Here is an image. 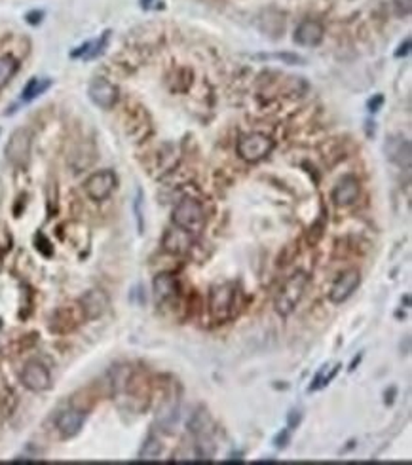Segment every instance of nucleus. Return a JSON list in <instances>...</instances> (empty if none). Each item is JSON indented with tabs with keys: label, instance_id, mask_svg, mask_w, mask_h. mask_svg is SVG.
Returning <instances> with one entry per match:
<instances>
[{
	"label": "nucleus",
	"instance_id": "nucleus-1",
	"mask_svg": "<svg viewBox=\"0 0 412 465\" xmlns=\"http://www.w3.org/2000/svg\"><path fill=\"white\" fill-rule=\"evenodd\" d=\"M242 304V293L234 283H223L213 287L209 293V316L216 323H226L234 319Z\"/></svg>",
	"mask_w": 412,
	"mask_h": 465
},
{
	"label": "nucleus",
	"instance_id": "nucleus-2",
	"mask_svg": "<svg viewBox=\"0 0 412 465\" xmlns=\"http://www.w3.org/2000/svg\"><path fill=\"white\" fill-rule=\"evenodd\" d=\"M308 283H310V277L306 272H295L293 276L285 279V283L281 285V289L274 300V306H276V311L279 316L287 317L297 310V306L304 297Z\"/></svg>",
	"mask_w": 412,
	"mask_h": 465
},
{
	"label": "nucleus",
	"instance_id": "nucleus-3",
	"mask_svg": "<svg viewBox=\"0 0 412 465\" xmlns=\"http://www.w3.org/2000/svg\"><path fill=\"white\" fill-rule=\"evenodd\" d=\"M171 221L177 228L186 230L190 234L200 232L205 224V209H203L202 202L196 198H190V195L179 200V203L173 207Z\"/></svg>",
	"mask_w": 412,
	"mask_h": 465
},
{
	"label": "nucleus",
	"instance_id": "nucleus-4",
	"mask_svg": "<svg viewBox=\"0 0 412 465\" xmlns=\"http://www.w3.org/2000/svg\"><path fill=\"white\" fill-rule=\"evenodd\" d=\"M276 149V141L266 133H245L237 139L236 152L237 156L247 163L263 162L264 158L272 154V150Z\"/></svg>",
	"mask_w": 412,
	"mask_h": 465
},
{
	"label": "nucleus",
	"instance_id": "nucleus-5",
	"mask_svg": "<svg viewBox=\"0 0 412 465\" xmlns=\"http://www.w3.org/2000/svg\"><path fill=\"white\" fill-rule=\"evenodd\" d=\"M116 184H118V179H116L115 171L112 169H101V171H95L94 175H89L86 179L84 192L88 194L89 200L103 202L115 192Z\"/></svg>",
	"mask_w": 412,
	"mask_h": 465
},
{
	"label": "nucleus",
	"instance_id": "nucleus-6",
	"mask_svg": "<svg viewBox=\"0 0 412 465\" xmlns=\"http://www.w3.org/2000/svg\"><path fill=\"white\" fill-rule=\"evenodd\" d=\"M31 145H33V135L31 131L25 128L15 129L14 133L10 135L6 142V160L12 165H25L31 156Z\"/></svg>",
	"mask_w": 412,
	"mask_h": 465
},
{
	"label": "nucleus",
	"instance_id": "nucleus-7",
	"mask_svg": "<svg viewBox=\"0 0 412 465\" xmlns=\"http://www.w3.org/2000/svg\"><path fill=\"white\" fill-rule=\"evenodd\" d=\"M20 380L23 388H27L33 393H42L52 388V374L46 364H42L41 361H29L21 371Z\"/></svg>",
	"mask_w": 412,
	"mask_h": 465
},
{
	"label": "nucleus",
	"instance_id": "nucleus-8",
	"mask_svg": "<svg viewBox=\"0 0 412 465\" xmlns=\"http://www.w3.org/2000/svg\"><path fill=\"white\" fill-rule=\"evenodd\" d=\"M88 95L89 99L94 101V105H97L99 108H112L118 103V88L115 84L107 78H101L97 76L94 80L89 82L88 86Z\"/></svg>",
	"mask_w": 412,
	"mask_h": 465
},
{
	"label": "nucleus",
	"instance_id": "nucleus-9",
	"mask_svg": "<svg viewBox=\"0 0 412 465\" xmlns=\"http://www.w3.org/2000/svg\"><path fill=\"white\" fill-rule=\"evenodd\" d=\"M84 319H86V317L82 313L80 304H76V306H63V308H59V310L54 313V317H52L50 330L55 332V334H67L71 330H75Z\"/></svg>",
	"mask_w": 412,
	"mask_h": 465
},
{
	"label": "nucleus",
	"instance_id": "nucleus-10",
	"mask_svg": "<svg viewBox=\"0 0 412 465\" xmlns=\"http://www.w3.org/2000/svg\"><path fill=\"white\" fill-rule=\"evenodd\" d=\"M361 285V274L359 270H346L337 277V281L332 283L329 290V300L332 304H342L358 290Z\"/></svg>",
	"mask_w": 412,
	"mask_h": 465
},
{
	"label": "nucleus",
	"instance_id": "nucleus-11",
	"mask_svg": "<svg viewBox=\"0 0 412 465\" xmlns=\"http://www.w3.org/2000/svg\"><path fill=\"white\" fill-rule=\"evenodd\" d=\"M156 422L160 425V429H163L165 433H171L175 429L177 422H179V395L175 393V390H169L165 397L162 399V403L158 405Z\"/></svg>",
	"mask_w": 412,
	"mask_h": 465
},
{
	"label": "nucleus",
	"instance_id": "nucleus-12",
	"mask_svg": "<svg viewBox=\"0 0 412 465\" xmlns=\"http://www.w3.org/2000/svg\"><path fill=\"white\" fill-rule=\"evenodd\" d=\"M385 149V156H388V160L393 162L399 168H411L412 162V147L411 141L403 135H392L388 137V141L384 145Z\"/></svg>",
	"mask_w": 412,
	"mask_h": 465
},
{
	"label": "nucleus",
	"instance_id": "nucleus-13",
	"mask_svg": "<svg viewBox=\"0 0 412 465\" xmlns=\"http://www.w3.org/2000/svg\"><path fill=\"white\" fill-rule=\"evenodd\" d=\"M86 422V412L78 408H65L55 418V429L63 438H73L82 431Z\"/></svg>",
	"mask_w": 412,
	"mask_h": 465
},
{
	"label": "nucleus",
	"instance_id": "nucleus-14",
	"mask_svg": "<svg viewBox=\"0 0 412 465\" xmlns=\"http://www.w3.org/2000/svg\"><path fill=\"white\" fill-rule=\"evenodd\" d=\"M325 36L323 25L316 20H304L295 31V42L304 47H316Z\"/></svg>",
	"mask_w": 412,
	"mask_h": 465
},
{
	"label": "nucleus",
	"instance_id": "nucleus-15",
	"mask_svg": "<svg viewBox=\"0 0 412 465\" xmlns=\"http://www.w3.org/2000/svg\"><path fill=\"white\" fill-rule=\"evenodd\" d=\"M80 310L84 313L86 319H97V317H101L108 308V297L99 289H91L88 290L84 297L80 298Z\"/></svg>",
	"mask_w": 412,
	"mask_h": 465
},
{
	"label": "nucleus",
	"instance_id": "nucleus-16",
	"mask_svg": "<svg viewBox=\"0 0 412 465\" xmlns=\"http://www.w3.org/2000/svg\"><path fill=\"white\" fill-rule=\"evenodd\" d=\"M359 192H361V186H359L358 179L344 177L332 190V202L337 203L338 207H350L358 202Z\"/></svg>",
	"mask_w": 412,
	"mask_h": 465
},
{
	"label": "nucleus",
	"instance_id": "nucleus-17",
	"mask_svg": "<svg viewBox=\"0 0 412 465\" xmlns=\"http://www.w3.org/2000/svg\"><path fill=\"white\" fill-rule=\"evenodd\" d=\"M192 245V234L186 230L181 228H171L165 230V234L162 237V247L163 251H168L171 255H184Z\"/></svg>",
	"mask_w": 412,
	"mask_h": 465
},
{
	"label": "nucleus",
	"instance_id": "nucleus-18",
	"mask_svg": "<svg viewBox=\"0 0 412 465\" xmlns=\"http://www.w3.org/2000/svg\"><path fill=\"white\" fill-rule=\"evenodd\" d=\"M152 290H154V298L158 304L169 302L179 295V283L173 274H158L152 281Z\"/></svg>",
	"mask_w": 412,
	"mask_h": 465
},
{
	"label": "nucleus",
	"instance_id": "nucleus-19",
	"mask_svg": "<svg viewBox=\"0 0 412 465\" xmlns=\"http://www.w3.org/2000/svg\"><path fill=\"white\" fill-rule=\"evenodd\" d=\"M108 40H110V31H105L99 38L84 42L82 46H78V50H73V52H71V57H73V59L78 57V59H84V61L95 59V57H99V55L105 52V47H107Z\"/></svg>",
	"mask_w": 412,
	"mask_h": 465
},
{
	"label": "nucleus",
	"instance_id": "nucleus-20",
	"mask_svg": "<svg viewBox=\"0 0 412 465\" xmlns=\"http://www.w3.org/2000/svg\"><path fill=\"white\" fill-rule=\"evenodd\" d=\"M52 88V78H46V76H36V78H31L27 82V86L21 91V101L23 103H31L34 99H38L42 94H46L47 89Z\"/></svg>",
	"mask_w": 412,
	"mask_h": 465
},
{
	"label": "nucleus",
	"instance_id": "nucleus-21",
	"mask_svg": "<svg viewBox=\"0 0 412 465\" xmlns=\"http://www.w3.org/2000/svg\"><path fill=\"white\" fill-rule=\"evenodd\" d=\"M340 369H342V364L340 363L325 364V367H321V371H319L318 374H316V378L311 380L310 391H319V390H323V388H327V385L331 384L332 380L337 378V374L340 372Z\"/></svg>",
	"mask_w": 412,
	"mask_h": 465
},
{
	"label": "nucleus",
	"instance_id": "nucleus-22",
	"mask_svg": "<svg viewBox=\"0 0 412 465\" xmlns=\"http://www.w3.org/2000/svg\"><path fill=\"white\" fill-rule=\"evenodd\" d=\"M17 71H20L17 59L12 55H2L0 57V88H4L8 82L14 78Z\"/></svg>",
	"mask_w": 412,
	"mask_h": 465
},
{
	"label": "nucleus",
	"instance_id": "nucleus-23",
	"mask_svg": "<svg viewBox=\"0 0 412 465\" xmlns=\"http://www.w3.org/2000/svg\"><path fill=\"white\" fill-rule=\"evenodd\" d=\"M163 446L160 443V438L149 437L145 441V445L139 450V459H145V462H154V459H160L162 456Z\"/></svg>",
	"mask_w": 412,
	"mask_h": 465
},
{
	"label": "nucleus",
	"instance_id": "nucleus-24",
	"mask_svg": "<svg viewBox=\"0 0 412 465\" xmlns=\"http://www.w3.org/2000/svg\"><path fill=\"white\" fill-rule=\"evenodd\" d=\"M264 59L268 57H274V59L284 61V63H289V65H304V59L297 54H274V55H260Z\"/></svg>",
	"mask_w": 412,
	"mask_h": 465
},
{
	"label": "nucleus",
	"instance_id": "nucleus-25",
	"mask_svg": "<svg viewBox=\"0 0 412 465\" xmlns=\"http://www.w3.org/2000/svg\"><path fill=\"white\" fill-rule=\"evenodd\" d=\"M393 10L399 17H409L412 12V0H393Z\"/></svg>",
	"mask_w": 412,
	"mask_h": 465
},
{
	"label": "nucleus",
	"instance_id": "nucleus-26",
	"mask_svg": "<svg viewBox=\"0 0 412 465\" xmlns=\"http://www.w3.org/2000/svg\"><path fill=\"white\" fill-rule=\"evenodd\" d=\"M141 202H142V192H141V190H137V198H135V213H137V228H139V234H142V228H145V223H142Z\"/></svg>",
	"mask_w": 412,
	"mask_h": 465
},
{
	"label": "nucleus",
	"instance_id": "nucleus-27",
	"mask_svg": "<svg viewBox=\"0 0 412 465\" xmlns=\"http://www.w3.org/2000/svg\"><path fill=\"white\" fill-rule=\"evenodd\" d=\"M382 105H384V95H374L371 101H369L367 107H369V112L374 115V112H378L380 108H382Z\"/></svg>",
	"mask_w": 412,
	"mask_h": 465
},
{
	"label": "nucleus",
	"instance_id": "nucleus-28",
	"mask_svg": "<svg viewBox=\"0 0 412 465\" xmlns=\"http://www.w3.org/2000/svg\"><path fill=\"white\" fill-rule=\"evenodd\" d=\"M44 17V12L42 10H33V12H27L25 15V21H27L29 25H38Z\"/></svg>",
	"mask_w": 412,
	"mask_h": 465
},
{
	"label": "nucleus",
	"instance_id": "nucleus-29",
	"mask_svg": "<svg viewBox=\"0 0 412 465\" xmlns=\"http://www.w3.org/2000/svg\"><path fill=\"white\" fill-rule=\"evenodd\" d=\"M300 420H302V414H300V411H293L289 414V420H287V427L290 429H297L298 424H300Z\"/></svg>",
	"mask_w": 412,
	"mask_h": 465
},
{
	"label": "nucleus",
	"instance_id": "nucleus-30",
	"mask_svg": "<svg viewBox=\"0 0 412 465\" xmlns=\"http://www.w3.org/2000/svg\"><path fill=\"white\" fill-rule=\"evenodd\" d=\"M287 443H289V429H285V431H281L276 438H274V445H276V448H285Z\"/></svg>",
	"mask_w": 412,
	"mask_h": 465
},
{
	"label": "nucleus",
	"instance_id": "nucleus-31",
	"mask_svg": "<svg viewBox=\"0 0 412 465\" xmlns=\"http://www.w3.org/2000/svg\"><path fill=\"white\" fill-rule=\"evenodd\" d=\"M409 52H411V40L406 38V40L399 46L397 52H395V57H405V55H409Z\"/></svg>",
	"mask_w": 412,
	"mask_h": 465
},
{
	"label": "nucleus",
	"instance_id": "nucleus-32",
	"mask_svg": "<svg viewBox=\"0 0 412 465\" xmlns=\"http://www.w3.org/2000/svg\"><path fill=\"white\" fill-rule=\"evenodd\" d=\"M139 2H141V8H145V10H150L154 0H139Z\"/></svg>",
	"mask_w": 412,
	"mask_h": 465
}]
</instances>
